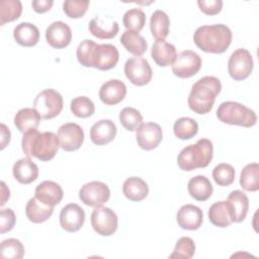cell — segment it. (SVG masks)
<instances>
[{
    "label": "cell",
    "instance_id": "cell-1",
    "mask_svg": "<svg viewBox=\"0 0 259 259\" xmlns=\"http://www.w3.org/2000/svg\"><path fill=\"white\" fill-rule=\"evenodd\" d=\"M78 62L84 67H92L100 71L114 68L118 62L119 54L113 45H98L91 39L82 40L76 51Z\"/></svg>",
    "mask_w": 259,
    "mask_h": 259
},
{
    "label": "cell",
    "instance_id": "cell-2",
    "mask_svg": "<svg viewBox=\"0 0 259 259\" xmlns=\"http://www.w3.org/2000/svg\"><path fill=\"white\" fill-rule=\"evenodd\" d=\"M21 148L26 157H35L40 161L52 160L60 148L59 137L53 132L39 133L36 128L23 134Z\"/></svg>",
    "mask_w": 259,
    "mask_h": 259
},
{
    "label": "cell",
    "instance_id": "cell-3",
    "mask_svg": "<svg viewBox=\"0 0 259 259\" xmlns=\"http://www.w3.org/2000/svg\"><path fill=\"white\" fill-rule=\"evenodd\" d=\"M232 38L231 29L222 23L199 26L193 34V41L196 47L210 54L225 53L230 47Z\"/></svg>",
    "mask_w": 259,
    "mask_h": 259
},
{
    "label": "cell",
    "instance_id": "cell-4",
    "mask_svg": "<svg viewBox=\"0 0 259 259\" xmlns=\"http://www.w3.org/2000/svg\"><path fill=\"white\" fill-rule=\"evenodd\" d=\"M221 89L222 84L217 77L204 76L200 78L191 87L187 100L189 108L197 114L208 113Z\"/></svg>",
    "mask_w": 259,
    "mask_h": 259
},
{
    "label": "cell",
    "instance_id": "cell-5",
    "mask_svg": "<svg viewBox=\"0 0 259 259\" xmlns=\"http://www.w3.org/2000/svg\"><path fill=\"white\" fill-rule=\"evenodd\" d=\"M212 143L208 139H200L181 150L177 157V164L183 171L204 168L212 160Z\"/></svg>",
    "mask_w": 259,
    "mask_h": 259
},
{
    "label": "cell",
    "instance_id": "cell-6",
    "mask_svg": "<svg viewBox=\"0 0 259 259\" xmlns=\"http://www.w3.org/2000/svg\"><path fill=\"white\" fill-rule=\"evenodd\" d=\"M217 117L224 123L244 127H251L257 122V115L254 110L235 101L221 103L217 110Z\"/></svg>",
    "mask_w": 259,
    "mask_h": 259
},
{
    "label": "cell",
    "instance_id": "cell-7",
    "mask_svg": "<svg viewBox=\"0 0 259 259\" xmlns=\"http://www.w3.org/2000/svg\"><path fill=\"white\" fill-rule=\"evenodd\" d=\"M63 97L55 89H45L33 100V108L41 119H51L58 116L63 109Z\"/></svg>",
    "mask_w": 259,
    "mask_h": 259
},
{
    "label": "cell",
    "instance_id": "cell-8",
    "mask_svg": "<svg viewBox=\"0 0 259 259\" xmlns=\"http://www.w3.org/2000/svg\"><path fill=\"white\" fill-rule=\"evenodd\" d=\"M254 67L251 53L246 49H238L231 55L228 62V72L231 78L236 81L247 79Z\"/></svg>",
    "mask_w": 259,
    "mask_h": 259
},
{
    "label": "cell",
    "instance_id": "cell-9",
    "mask_svg": "<svg viewBox=\"0 0 259 259\" xmlns=\"http://www.w3.org/2000/svg\"><path fill=\"white\" fill-rule=\"evenodd\" d=\"M91 226L100 236L108 237L117 230L118 220L116 213L109 207L97 206L91 213Z\"/></svg>",
    "mask_w": 259,
    "mask_h": 259
},
{
    "label": "cell",
    "instance_id": "cell-10",
    "mask_svg": "<svg viewBox=\"0 0 259 259\" xmlns=\"http://www.w3.org/2000/svg\"><path fill=\"white\" fill-rule=\"evenodd\" d=\"M124 74L130 82L136 86L147 85L153 77L149 62L142 57L127 59L124 64Z\"/></svg>",
    "mask_w": 259,
    "mask_h": 259
},
{
    "label": "cell",
    "instance_id": "cell-11",
    "mask_svg": "<svg viewBox=\"0 0 259 259\" xmlns=\"http://www.w3.org/2000/svg\"><path fill=\"white\" fill-rule=\"evenodd\" d=\"M201 68L200 57L191 50H184L180 52L173 64L172 72L179 78H190L198 73Z\"/></svg>",
    "mask_w": 259,
    "mask_h": 259
},
{
    "label": "cell",
    "instance_id": "cell-12",
    "mask_svg": "<svg viewBox=\"0 0 259 259\" xmlns=\"http://www.w3.org/2000/svg\"><path fill=\"white\" fill-rule=\"evenodd\" d=\"M110 197L108 186L101 181H91L84 184L79 190L81 201L91 207L101 206Z\"/></svg>",
    "mask_w": 259,
    "mask_h": 259
},
{
    "label": "cell",
    "instance_id": "cell-13",
    "mask_svg": "<svg viewBox=\"0 0 259 259\" xmlns=\"http://www.w3.org/2000/svg\"><path fill=\"white\" fill-rule=\"evenodd\" d=\"M60 147L66 152L77 151L83 144L84 132L82 127L75 122L62 124L58 130Z\"/></svg>",
    "mask_w": 259,
    "mask_h": 259
},
{
    "label": "cell",
    "instance_id": "cell-14",
    "mask_svg": "<svg viewBox=\"0 0 259 259\" xmlns=\"http://www.w3.org/2000/svg\"><path fill=\"white\" fill-rule=\"evenodd\" d=\"M162 138H163L162 128L156 122L142 123L136 130L137 143L141 149L146 151L156 149L161 143Z\"/></svg>",
    "mask_w": 259,
    "mask_h": 259
},
{
    "label": "cell",
    "instance_id": "cell-15",
    "mask_svg": "<svg viewBox=\"0 0 259 259\" xmlns=\"http://www.w3.org/2000/svg\"><path fill=\"white\" fill-rule=\"evenodd\" d=\"M85 222L84 209L76 203H69L65 205L60 212L61 227L70 233L79 231Z\"/></svg>",
    "mask_w": 259,
    "mask_h": 259
},
{
    "label": "cell",
    "instance_id": "cell-16",
    "mask_svg": "<svg viewBox=\"0 0 259 259\" xmlns=\"http://www.w3.org/2000/svg\"><path fill=\"white\" fill-rule=\"evenodd\" d=\"M47 42L54 49L66 48L72 39L70 26L63 21H54L46 29Z\"/></svg>",
    "mask_w": 259,
    "mask_h": 259
},
{
    "label": "cell",
    "instance_id": "cell-17",
    "mask_svg": "<svg viewBox=\"0 0 259 259\" xmlns=\"http://www.w3.org/2000/svg\"><path fill=\"white\" fill-rule=\"evenodd\" d=\"M202 221V210L193 204L182 205L176 213V222L178 226L183 230H197L200 228Z\"/></svg>",
    "mask_w": 259,
    "mask_h": 259
},
{
    "label": "cell",
    "instance_id": "cell-18",
    "mask_svg": "<svg viewBox=\"0 0 259 259\" xmlns=\"http://www.w3.org/2000/svg\"><path fill=\"white\" fill-rule=\"evenodd\" d=\"M126 95L125 84L118 79H110L103 83L99 89V98L106 105H115L122 101Z\"/></svg>",
    "mask_w": 259,
    "mask_h": 259
},
{
    "label": "cell",
    "instance_id": "cell-19",
    "mask_svg": "<svg viewBox=\"0 0 259 259\" xmlns=\"http://www.w3.org/2000/svg\"><path fill=\"white\" fill-rule=\"evenodd\" d=\"M34 194V197L40 202L53 207L60 203L64 196V192L60 184L51 180H46L39 183L35 187Z\"/></svg>",
    "mask_w": 259,
    "mask_h": 259
},
{
    "label": "cell",
    "instance_id": "cell-20",
    "mask_svg": "<svg viewBox=\"0 0 259 259\" xmlns=\"http://www.w3.org/2000/svg\"><path fill=\"white\" fill-rule=\"evenodd\" d=\"M117 133L116 125L110 119H101L90 128V139L93 144L102 146L114 140Z\"/></svg>",
    "mask_w": 259,
    "mask_h": 259
},
{
    "label": "cell",
    "instance_id": "cell-21",
    "mask_svg": "<svg viewBox=\"0 0 259 259\" xmlns=\"http://www.w3.org/2000/svg\"><path fill=\"white\" fill-rule=\"evenodd\" d=\"M118 23L110 17L96 16L89 22V31L99 39L113 38L118 32Z\"/></svg>",
    "mask_w": 259,
    "mask_h": 259
},
{
    "label": "cell",
    "instance_id": "cell-22",
    "mask_svg": "<svg viewBox=\"0 0 259 259\" xmlns=\"http://www.w3.org/2000/svg\"><path fill=\"white\" fill-rule=\"evenodd\" d=\"M233 223H241L245 220L249 209V198L241 190L232 191L227 197Z\"/></svg>",
    "mask_w": 259,
    "mask_h": 259
},
{
    "label": "cell",
    "instance_id": "cell-23",
    "mask_svg": "<svg viewBox=\"0 0 259 259\" xmlns=\"http://www.w3.org/2000/svg\"><path fill=\"white\" fill-rule=\"evenodd\" d=\"M12 173L19 183L29 184L36 180L38 176V168L29 157H25L14 163Z\"/></svg>",
    "mask_w": 259,
    "mask_h": 259
},
{
    "label": "cell",
    "instance_id": "cell-24",
    "mask_svg": "<svg viewBox=\"0 0 259 259\" xmlns=\"http://www.w3.org/2000/svg\"><path fill=\"white\" fill-rule=\"evenodd\" d=\"M177 56L176 48L166 40H156L151 49V57L160 67L172 66Z\"/></svg>",
    "mask_w": 259,
    "mask_h": 259
},
{
    "label": "cell",
    "instance_id": "cell-25",
    "mask_svg": "<svg viewBox=\"0 0 259 259\" xmlns=\"http://www.w3.org/2000/svg\"><path fill=\"white\" fill-rule=\"evenodd\" d=\"M13 37L22 47H33L39 40V30L30 22H21L14 27Z\"/></svg>",
    "mask_w": 259,
    "mask_h": 259
},
{
    "label": "cell",
    "instance_id": "cell-26",
    "mask_svg": "<svg viewBox=\"0 0 259 259\" xmlns=\"http://www.w3.org/2000/svg\"><path fill=\"white\" fill-rule=\"evenodd\" d=\"M122 192L124 196L132 201H141L149 194V186L147 182L141 177L126 178L122 185Z\"/></svg>",
    "mask_w": 259,
    "mask_h": 259
},
{
    "label": "cell",
    "instance_id": "cell-27",
    "mask_svg": "<svg viewBox=\"0 0 259 259\" xmlns=\"http://www.w3.org/2000/svg\"><path fill=\"white\" fill-rule=\"evenodd\" d=\"M187 190L192 198L198 201H205L211 196L213 188L207 177L197 175L188 181Z\"/></svg>",
    "mask_w": 259,
    "mask_h": 259
},
{
    "label": "cell",
    "instance_id": "cell-28",
    "mask_svg": "<svg viewBox=\"0 0 259 259\" xmlns=\"http://www.w3.org/2000/svg\"><path fill=\"white\" fill-rule=\"evenodd\" d=\"M209 222L219 228H227L233 224L230 206L227 200L217 201L208 209Z\"/></svg>",
    "mask_w": 259,
    "mask_h": 259
},
{
    "label": "cell",
    "instance_id": "cell-29",
    "mask_svg": "<svg viewBox=\"0 0 259 259\" xmlns=\"http://www.w3.org/2000/svg\"><path fill=\"white\" fill-rule=\"evenodd\" d=\"M54 207L40 202L35 197L30 198L25 206L27 219L33 224H40L48 221L53 214Z\"/></svg>",
    "mask_w": 259,
    "mask_h": 259
},
{
    "label": "cell",
    "instance_id": "cell-30",
    "mask_svg": "<svg viewBox=\"0 0 259 259\" xmlns=\"http://www.w3.org/2000/svg\"><path fill=\"white\" fill-rule=\"evenodd\" d=\"M40 119V115L34 108L25 107L19 109L16 112L14 116V125L19 132L24 134L29 130L36 128L39 124Z\"/></svg>",
    "mask_w": 259,
    "mask_h": 259
},
{
    "label": "cell",
    "instance_id": "cell-31",
    "mask_svg": "<svg viewBox=\"0 0 259 259\" xmlns=\"http://www.w3.org/2000/svg\"><path fill=\"white\" fill-rule=\"evenodd\" d=\"M120 44L124 47V49L137 56L140 57L145 54L148 48V44L144 36H142L139 32L133 30H125L120 36Z\"/></svg>",
    "mask_w": 259,
    "mask_h": 259
},
{
    "label": "cell",
    "instance_id": "cell-32",
    "mask_svg": "<svg viewBox=\"0 0 259 259\" xmlns=\"http://www.w3.org/2000/svg\"><path fill=\"white\" fill-rule=\"evenodd\" d=\"M170 19L162 10H156L150 19V29L156 40L165 39L169 33Z\"/></svg>",
    "mask_w": 259,
    "mask_h": 259
},
{
    "label": "cell",
    "instance_id": "cell-33",
    "mask_svg": "<svg viewBox=\"0 0 259 259\" xmlns=\"http://www.w3.org/2000/svg\"><path fill=\"white\" fill-rule=\"evenodd\" d=\"M240 185L246 191H257L259 189V165L250 163L246 165L240 175Z\"/></svg>",
    "mask_w": 259,
    "mask_h": 259
},
{
    "label": "cell",
    "instance_id": "cell-34",
    "mask_svg": "<svg viewBox=\"0 0 259 259\" xmlns=\"http://www.w3.org/2000/svg\"><path fill=\"white\" fill-rule=\"evenodd\" d=\"M174 135L180 140H190L198 132V124L195 119L191 117H180L173 125Z\"/></svg>",
    "mask_w": 259,
    "mask_h": 259
},
{
    "label": "cell",
    "instance_id": "cell-35",
    "mask_svg": "<svg viewBox=\"0 0 259 259\" xmlns=\"http://www.w3.org/2000/svg\"><path fill=\"white\" fill-rule=\"evenodd\" d=\"M22 12V4L19 0H2L0 2V25L14 21Z\"/></svg>",
    "mask_w": 259,
    "mask_h": 259
},
{
    "label": "cell",
    "instance_id": "cell-36",
    "mask_svg": "<svg viewBox=\"0 0 259 259\" xmlns=\"http://www.w3.org/2000/svg\"><path fill=\"white\" fill-rule=\"evenodd\" d=\"M72 113L79 118H86L95 112V106L92 100L87 96L75 97L70 104Z\"/></svg>",
    "mask_w": 259,
    "mask_h": 259
},
{
    "label": "cell",
    "instance_id": "cell-37",
    "mask_svg": "<svg viewBox=\"0 0 259 259\" xmlns=\"http://www.w3.org/2000/svg\"><path fill=\"white\" fill-rule=\"evenodd\" d=\"M122 22L127 30L139 32L145 26L146 14L140 8H132L124 13Z\"/></svg>",
    "mask_w": 259,
    "mask_h": 259
},
{
    "label": "cell",
    "instance_id": "cell-38",
    "mask_svg": "<svg viewBox=\"0 0 259 259\" xmlns=\"http://www.w3.org/2000/svg\"><path fill=\"white\" fill-rule=\"evenodd\" d=\"M119 121L126 131L134 132L143 123V115L134 107H124L119 113Z\"/></svg>",
    "mask_w": 259,
    "mask_h": 259
},
{
    "label": "cell",
    "instance_id": "cell-39",
    "mask_svg": "<svg viewBox=\"0 0 259 259\" xmlns=\"http://www.w3.org/2000/svg\"><path fill=\"white\" fill-rule=\"evenodd\" d=\"M0 255L2 258L21 259L24 256V247L18 239H6L0 245Z\"/></svg>",
    "mask_w": 259,
    "mask_h": 259
},
{
    "label": "cell",
    "instance_id": "cell-40",
    "mask_svg": "<svg viewBox=\"0 0 259 259\" xmlns=\"http://www.w3.org/2000/svg\"><path fill=\"white\" fill-rule=\"evenodd\" d=\"M235 169L232 165L221 163L212 170V178L219 186H229L235 180Z\"/></svg>",
    "mask_w": 259,
    "mask_h": 259
},
{
    "label": "cell",
    "instance_id": "cell-41",
    "mask_svg": "<svg viewBox=\"0 0 259 259\" xmlns=\"http://www.w3.org/2000/svg\"><path fill=\"white\" fill-rule=\"evenodd\" d=\"M195 244L193 240L189 237H181L176 242L173 252L170 254L169 258H182L190 259L194 255Z\"/></svg>",
    "mask_w": 259,
    "mask_h": 259
},
{
    "label": "cell",
    "instance_id": "cell-42",
    "mask_svg": "<svg viewBox=\"0 0 259 259\" xmlns=\"http://www.w3.org/2000/svg\"><path fill=\"white\" fill-rule=\"evenodd\" d=\"M89 6V1H78V0H66L63 3V11L70 18L82 17Z\"/></svg>",
    "mask_w": 259,
    "mask_h": 259
},
{
    "label": "cell",
    "instance_id": "cell-43",
    "mask_svg": "<svg viewBox=\"0 0 259 259\" xmlns=\"http://www.w3.org/2000/svg\"><path fill=\"white\" fill-rule=\"evenodd\" d=\"M15 213L11 208H2L0 210V233L4 234L11 231L15 225Z\"/></svg>",
    "mask_w": 259,
    "mask_h": 259
},
{
    "label": "cell",
    "instance_id": "cell-44",
    "mask_svg": "<svg viewBox=\"0 0 259 259\" xmlns=\"http://www.w3.org/2000/svg\"><path fill=\"white\" fill-rule=\"evenodd\" d=\"M197 5L204 14L215 15L219 14L223 8L222 0H198Z\"/></svg>",
    "mask_w": 259,
    "mask_h": 259
},
{
    "label": "cell",
    "instance_id": "cell-45",
    "mask_svg": "<svg viewBox=\"0 0 259 259\" xmlns=\"http://www.w3.org/2000/svg\"><path fill=\"white\" fill-rule=\"evenodd\" d=\"M53 4V0H33L31 2V7L36 13H45L52 8Z\"/></svg>",
    "mask_w": 259,
    "mask_h": 259
},
{
    "label": "cell",
    "instance_id": "cell-46",
    "mask_svg": "<svg viewBox=\"0 0 259 259\" xmlns=\"http://www.w3.org/2000/svg\"><path fill=\"white\" fill-rule=\"evenodd\" d=\"M0 127H1V150H3L6 147V145L9 144L11 134L9 128L4 123H1Z\"/></svg>",
    "mask_w": 259,
    "mask_h": 259
},
{
    "label": "cell",
    "instance_id": "cell-47",
    "mask_svg": "<svg viewBox=\"0 0 259 259\" xmlns=\"http://www.w3.org/2000/svg\"><path fill=\"white\" fill-rule=\"evenodd\" d=\"M1 193H2V195H1V202H0V205L3 206V205L6 203V200L9 199V196H10V191H9V189L7 188V186H6V184H5L4 181L1 182Z\"/></svg>",
    "mask_w": 259,
    "mask_h": 259
}]
</instances>
